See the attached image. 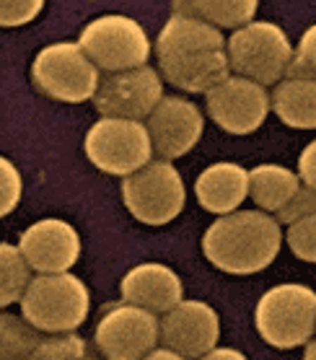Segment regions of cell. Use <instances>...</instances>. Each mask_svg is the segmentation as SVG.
<instances>
[{
	"label": "cell",
	"mask_w": 316,
	"mask_h": 360,
	"mask_svg": "<svg viewBox=\"0 0 316 360\" xmlns=\"http://www.w3.org/2000/svg\"><path fill=\"white\" fill-rule=\"evenodd\" d=\"M21 319L37 332L70 335L89 319L91 293L81 278L70 272L37 275L21 295Z\"/></svg>",
	"instance_id": "3"
},
{
	"label": "cell",
	"mask_w": 316,
	"mask_h": 360,
	"mask_svg": "<svg viewBox=\"0 0 316 360\" xmlns=\"http://www.w3.org/2000/svg\"><path fill=\"white\" fill-rule=\"evenodd\" d=\"M29 264L13 244H0V309L18 303L29 285Z\"/></svg>",
	"instance_id": "21"
},
{
	"label": "cell",
	"mask_w": 316,
	"mask_h": 360,
	"mask_svg": "<svg viewBox=\"0 0 316 360\" xmlns=\"http://www.w3.org/2000/svg\"><path fill=\"white\" fill-rule=\"evenodd\" d=\"M122 202L135 221L146 226H166L184 210V179L169 161H151L140 172L122 179Z\"/></svg>",
	"instance_id": "8"
},
{
	"label": "cell",
	"mask_w": 316,
	"mask_h": 360,
	"mask_svg": "<svg viewBox=\"0 0 316 360\" xmlns=\"http://www.w3.org/2000/svg\"><path fill=\"white\" fill-rule=\"evenodd\" d=\"M44 11V0H0V29L32 24Z\"/></svg>",
	"instance_id": "27"
},
{
	"label": "cell",
	"mask_w": 316,
	"mask_h": 360,
	"mask_svg": "<svg viewBox=\"0 0 316 360\" xmlns=\"http://www.w3.org/2000/svg\"><path fill=\"white\" fill-rule=\"evenodd\" d=\"M161 81L187 94H208L231 75L226 37L200 18L171 13L156 39Z\"/></svg>",
	"instance_id": "1"
},
{
	"label": "cell",
	"mask_w": 316,
	"mask_h": 360,
	"mask_svg": "<svg viewBox=\"0 0 316 360\" xmlns=\"http://www.w3.org/2000/svg\"><path fill=\"white\" fill-rule=\"evenodd\" d=\"M205 109L228 135H251L270 115V91L246 78L228 75L205 94Z\"/></svg>",
	"instance_id": "10"
},
{
	"label": "cell",
	"mask_w": 316,
	"mask_h": 360,
	"mask_svg": "<svg viewBox=\"0 0 316 360\" xmlns=\"http://www.w3.org/2000/svg\"><path fill=\"white\" fill-rule=\"evenodd\" d=\"M291 39L280 24L249 21L226 39V60L231 75L246 78L262 89L285 78L291 63Z\"/></svg>",
	"instance_id": "4"
},
{
	"label": "cell",
	"mask_w": 316,
	"mask_h": 360,
	"mask_svg": "<svg viewBox=\"0 0 316 360\" xmlns=\"http://www.w3.org/2000/svg\"><path fill=\"white\" fill-rule=\"evenodd\" d=\"M148 138L161 161H177L200 143L205 132L203 109L184 96H163L146 122Z\"/></svg>",
	"instance_id": "13"
},
{
	"label": "cell",
	"mask_w": 316,
	"mask_h": 360,
	"mask_svg": "<svg viewBox=\"0 0 316 360\" xmlns=\"http://www.w3.org/2000/svg\"><path fill=\"white\" fill-rule=\"evenodd\" d=\"M298 176L301 187H308V189H316V143H308L303 148V153L298 156Z\"/></svg>",
	"instance_id": "29"
},
{
	"label": "cell",
	"mask_w": 316,
	"mask_h": 360,
	"mask_svg": "<svg viewBox=\"0 0 316 360\" xmlns=\"http://www.w3.org/2000/svg\"><path fill=\"white\" fill-rule=\"evenodd\" d=\"M158 340L182 358L197 360L218 347L220 316L205 301H182L158 321Z\"/></svg>",
	"instance_id": "14"
},
{
	"label": "cell",
	"mask_w": 316,
	"mask_h": 360,
	"mask_svg": "<svg viewBox=\"0 0 316 360\" xmlns=\"http://www.w3.org/2000/svg\"><path fill=\"white\" fill-rule=\"evenodd\" d=\"M24 195V179L13 161L0 156V218L11 215L21 202Z\"/></svg>",
	"instance_id": "26"
},
{
	"label": "cell",
	"mask_w": 316,
	"mask_h": 360,
	"mask_svg": "<svg viewBox=\"0 0 316 360\" xmlns=\"http://www.w3.org/2000/svg\"><path fill=\"white\" fill-rule=\"evenodd\" d=\"M32 83L42 96L83 104L96 96L101 73L91 65L75 41H55L37 52L32 63Z\"/></svg>",
	"instance_id": "7"
},
{
	"label": "cell",
	"mask_w": 316,
	"mask_h": 360,
	"mask_svg": "<svg viewBox=\"0 0 316 360\" xmlns=\"http://www.w3.org/2000/svg\"><path fill=\"white\" fill-rule=\"evenodd\" d=\"M86 158L99 172L112 176H130L153 161V146L148 138L146 122L101 117L94 122L83 140Z\"/></svg>",
	"instance_id": "9"
},
{
	"label": "cell",
	"mask_w": 316,
	"mask_h": 360,
	"mask_svg": "<svg viewBox=\"0 0 316 360\" xmlns=\"http://www.w3.org/2000/svg\"><path fill=\"white\" fill-rule=\"evenodd\" d=\"M171 13L200 18L213 29H241L254 21L260 3L257 0H177Z\"/></svg>",
	"instance_id": "19"
},
{
	"label": "cell",
	"mask_w": 316,
	"mask_h": 360,
	"mask_svg": "<svg viewBox=\"0 0 316 360\" xmlns=\"http://www.w3.org/2000/svg\"><path fill=\"white\" fill-rule=\"evenodd\" d=\"M285 78L316 81V26H308L301 34L298 44L291 49V63H288Z\"/></svg>",
	"instance_id": "24"
},
{
	"label": "cell",
	"mask_w": 316,
	"mask_h": 360,
	"mask_svg": "<svg viewBox=\"0 0 316 360\" xmlns=\"http://www.w3.org/2000/svg\"><path fill=\"white\" fill-rule=\"evenodd\" d=\"M83 360H86V358H83Z\"/></svg>",
	"instance_id": "33"
},
{
	"label": "cell",
	"mask_w": 316,
	"mask_h": 360,
	"mask_svg": "<svg viewBox=\"0 0 316 360\" xmlns=\"http://www.w3.org/2000/svg\"><path fill=\"white\" fill-rule=\"evenodd\" d=\"M303 347H306V352H303V360H316V347H314V340H308V342L303 345Z\"/></svg>",
	"instance_id": "32"
},
{
	"label": "cell",
	"mask_w": 316,
	"mask_h": 360,
	"mask_svg": "<svg viewBox=\"0 0 316 360\" xmlns=\"http://www.w3.org/2000/svg\"><path fill=\"white\" fill-rule=\"evenodd\" d=\"M270 112L293 130L316 127V81L283 78L270 91Z\"/></svg>",
	"instance_id": "18"
},
{
	"label": "cell",
	"mask_w": 316,
	"mask_h": 360,
	"mask_svg": "<svg viewBox=\"0 0 316 360\" xmlns=\"http://www.w3.org/2000/svg\"><path fill=\"white\" fill-rule=\"evenodd\" d=\"M42 342V332L21 316L0 311V360H24Z\"/></svg>",
	"instance_id": "22"
},
{
	"label": "cell",
	"mask_w": 316,
	"mask_h": 360,
	"mask_svg": "<svg viewBox=\"0 0 316 360\" xmlns=\"http://www.w3.org/2000/svg\"><path fill=\"white\" fill-rule=\"evenodd\" d=\"M75 44L99 73L106 70L109 75L146 68L153 52L146 29L122 13H104L89 21Z\"/></svg>",
	"instance_id": "6"
},
{
	"label": "cell",
	"mask_w": 316,
	"mask_h": 360,
	"mask_svg": "<svg viewBox=\"0 0 316 360\" xmlns=\"http://www.w3.org/2000/svg\"><path fill=\"white\" fill-rule=\"evenodd\" d=\"M140 360H187V358H182L179 352L169 350V347H153L146 358H140Z\"/></svg>",
	"instance_id": "31"
},
{
	"label": "cell",
	"mask_w": 316,
	"mask_h": 360,
	"mask_svg": "<svg viewBox=\"0 0 316 360\" xmlns=\"http://www.w3.org/2000/svg\"><path fill=\"white\" fill-rule=\"evenodd\" d=\"M195 197L200 207L213 215L236 213L249 197V172L234 161L208 166L195 181Z\"/></svg>",
	"instance_id": "17"
},
{
	"label": "cell",
	"mask_w": 316,
	"mask_h": 360,
	"mask_svg": "<svg viewBox=\"0 0 316 360\" xmlns=\"http://www.w3.org/2000/svg\"><path fill=\"white\" fill-rule=\"evenodd\" d=\"M166 96L163 81L153 68H135L125 73L106 75L99 83L94 104L101 117H117V120H135L143 122L156 109V104Z\"/></svg>",
	"instance_id": "12"
},
{
	"label": "cell",
	"mask_w": 316,
	"mask_h": 360,
	"mask_svg": "<svg viewBox=\"0 0 316 360\" xmlns=\"http://www.w3.org/2000/svg\"><path fill=\"white\" fill-rule=\"evenodd\" d=\"M254 327L277 350L306 345L316 332V293L298 283L270 288L254 309Z\"/></svg>",
	"instance_id": "5"
},
{
	"label": "cell",
	"mask_w": 316,
	"mask_h": 360,
	"mask_svg": "<svg viewBox=\"0 0 316 360\" xmlns=\"http://www.w3.org/2000/svg\"><path fill=\"white\" fill-rule=\"evenodd\" d=\"M301 189L296 172L277 164H260L249 172V197L262 213H277Z\"/></svg>",
	"instance_id": "20"
},
{
	"label": "cell",
	"mask_w": 316,
	"mask_h": 360,
	"mask_svg": "<svg viewBox=\"0 0 316 360\" xmlns=\"http://www.w3.org/2000/svg\"><path fill=\"white\" fill-rule=\"evenodd\" d=\"M283 249V229L262 210H236L220 215L203 236L208 262L228 275H257L267 270Z\"/></svg>",
	"instance_id": "2"
},
{
	"label": "cell",
	"mask_w": 316,
	"mask_h": 360,
	"mask_svg": "<svg viewBox=\"0 0 316 360\" xmlns=\"http://www.w3.org/2000/svg\"><path fill=\"white\" fill-rule=\"evenodd\" d=\"M18 252L29 264V270L39 275H60L70 272L81 257V236L63 218H44L32 223L21 233Z\"/></svg>",
	"instance_id": "15"
},
{
	"label": "cell",
	"mask_w": 316,
	"mask_h": 360,
	"mask_svg": "<svg viewBox=\"0 0 316 360\" xmlns=\"http://www.w3.org/2000/svg\"><path fill=\"white\" fill-rule=\"evenodd\" d=\"M86 358V340L75 332L70 335L42 337V342L34 347L24 360H83Z\"/></svg>",
	"instance_id": "23"
},
{
	"label": "cell",
	"mask_w": 316,
	"mask_h": 360,
	"mask_svg": "<svg viewBox=\"0 0 316 360\" xmlns=\"http://www.w3.org/2000/svg\"><path fill=\"white\" fill-rule=\"evenodd\" d=\"M94 342L106 360H140L158 342V319L140 306L120 303L99 319Z\"/></svg>",
	"instance_id": "11"
},
{
	"label": "cell",
	"mask_w": 316,
	"mask_h": 360,
	"mask_svg": "<svg viewBox=\"0 0 316 360\" xmlns=\"http://www.w3.org/2000/svg\"><path fill=\"white\" fill-rule=\"evenodd\" d=\"M197 360H249L244 352L234 350V347H213L210 352H205L203 358Z\"/></svg>",
	"instance_id": "30"
},
{
	"label": "cell",
	"mask_w": 316,
	"mask_h": 360,
	"mask_svg": "<svg viewBox=\"0 0 316 360\" xmlns=\"http://www.w3.org/2000/svg\"><path fill=\"white\" fill-rule=\"evenodd\" d=\"M316 215V189H308V187H301L296 195L288 200V202L277 210L272 218L277 223H285V226H291L296 221H303V218H311Z\"/></svg>",
	"instance_id": "28"
},
{
	"label": "cell",
	"mask_w": 316,
	"mask_h": 360,
	"mask_svg": "<svg viewBox=\"0 0 316 360\" xmlns=\"http://www.w3.org/2000/svg\"><path fill=\"white\" fill-rule=\"evenodd\" d=\"M283 241L301 262H316V215L291 223L283 233Z\"/></svg>",
	"instance_id": "25"
},
{
	"label": "cell",
	"mask_w": 316,
	"mask_h": 360,
	"mask_svg": "<svg viewBox=\"0 0 316 360\" xmlns=\"http://www.w3.org/2000/svg\"><path fill=\"white\" fill-rule=\"evenodd\" d=\"M122 303L140 306L151 314H166L184 301V285L171 267L161 262H143L132 267L120 283Z\"/></svg>",
	"instance_id": "16"
}]
</instances>
